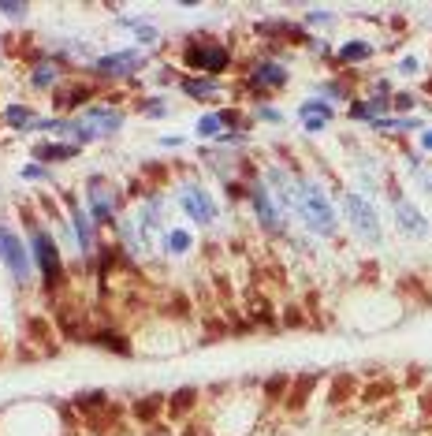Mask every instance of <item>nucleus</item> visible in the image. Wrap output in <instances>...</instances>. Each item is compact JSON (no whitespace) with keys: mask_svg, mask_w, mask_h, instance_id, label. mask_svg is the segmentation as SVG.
Instances as JSON below:
<instances>
[{"mask_svg":"<svg viewBox=\"0 0 432 436\" xmlns=\"http://www.w3.org/2000/svg\"><path fill=\"white\" fill-rule=\"evenodd\" d=\"M295 212L317 231V235H336V209H332V201H328V194L320 190L313 179H298Z\"/></svg>","mask_w":432,"mask_h":436,"instance_id":"1","label":"nucleus"},{"mask_svg":"<svg viewBox=\"0 0 432 436\" xmlns=\"http://www.w3.org/2000/svg\"><path fill=\"white\" fill-rule=\"evenodd\" d=\"M30 246H34V257H38V272H41L45 295H56L60 287H63V280H68V268H63V257H60L56 239H52L45 228L34 224L30 228Z\"/></svg>","mask_w":432,"mask_h":436,"instance_id":"2","label":"nucleus"},{"mask_svg":"<svg viewBox=\"0 0 432 436\" xmlns=\"http://www.w3.org/2000/svg\"><path fill=\"white\" fill-rule=\"evenodd\" d=\"M183 63L194 71H205V75H224L232 68V52H227V45L213 38H187L183 41Z\"/></svg>","mask_w":432,"mask_h":436,"instance_id":"3","label":"nucleus"},{"mask_svg":"<svg viewBox=\"0 0 432 436\" xmlns=\"http://www.w3.org/2000/svg\"><path fill=\"white\" fill-rule=\"evenodd\" d=\"M246 194H250V206H254V217L261 220L265 235H287V224H283V212H280V201L272 198V190L265 187V183L250 179V187H246Z\"/></svg>","mask_w":432,"mask_h":436,"instance_id":"4","label":"nucleus"},{"mask_svg":"<svg viewBox=\"0 0 432 436\" xmlns=\"http://www.w3.org/2000/svg\"><path fill=\"white\" fill-rule=\"evenodd\" d=\"M343 212H347V220H351V228L358 231V235L365 239V243H380V220H376V212L373 206L362 198V194H343Z\"/></svg>","mask_w":432,"mask_h":436,"instance_id":"5","label":"nucleus"},{"mask_svg":"<svg viewBox=\"0 0 432 436\" xmlns=\"http://www.w3.org/2000/svg\"><path fill=\"white\" fill-rule=\"evenodd\" d=\"M0 257H4L8 272L15 276V284L30 280V257H26V250H23V239L15 235V228H8L4 220H0Z\"/></svg>","mask_w":432,"mask_h":436,"instance_id":"6","label":"nucleus"},{"mask_svg":"<svg viewBox=\"0 0 432 436\" xmlns=\"http://www.w3.org/2000/svg\"><path fill=\"white\" fill-rule=\"evenodd\" d=\"M179 201H183V212H187L194 224H213V220H216L213 194H209L205 187H198V183H187V187L179 190Z\"/></svg>","mask_w":432,"mask_h":436,"instance_id":"7","label":"nucleus"},{"mask_svg":"<svg viewBox=\"0 0 432 436\" xmlns=\"http://www.w3.org/2000/svg\"><path fill=\"white\" fill-rule=\"evenodd\" d=\"M391 212H395V224L402 228V235H410V239H425L429 235V220H425V212H421L413 201H407L399 194V187H391Z\"/></svg>","mask_w":432,"mask_h":436,"instance_id":"8","label":"nucleus"},{"mask_svg":"<svg viewBox=\"0 0 432 436\" xmlns=\"http://www.w3.org/2000/svg\"><path fill=\"white\" fill-rule=\"evenodd\" d=\"M86 198H90V220H94L97 228H105L108 220L116 217V198H112V190L105 187V179H101V175H94V179H90Z\"/></svg>","mask_w":432,"mask_h":436,"instance_id":"9","label":"nucleus"},{"mask_svg":"<svg viewBox=\"0 0 432 436\" xmlns=\"http://www.w3.org/2000/svg\"><path fill=\"white\" fill-rule=\"evenodd\" d=\"M94 68H97V75H105V79H127V75H134V71L142 68V57H138L134 49L108 52V57H101Z\"/></svg>","mask_w":432,"mask_h":436,"instance_id":"10","label":"nucleus"},{"mask_svg":"<svg viewBox=\"0 0 432 436\" xmlns=\"http://www.w3.org/2000/svg\"><path fill=\"white\" fill-rule=\"evenodd\" d=\"M82 127L90 131V138H101V135H116L119 127H123V112H116V108H86V116H82Z\"/></svg>","mask_w":432,"mask_h":436,"instance_id":"11","label":"nucleus"},{"mask_svg":"<svg viewBox=\"0 0 432 436\" xmlns=\"http://www.w3.org/2000/svg\"><path fill=\"white\" fill-rule=\"evenodd\" d=\"M250 86L254 90H283L287 86V68L276 60H261L250 68Z\"/></svg>","mask_w":432,"mask_h":436,"instance_id":"12","label":"nucleus"},{"mask_svg":"<svg viewBox=\"0 0 432 436\" xmlns=\"http://www.w3.org/2000/svg\"><path fill=\"white\" fill-rule=\"evenodd\" d=\"M94 94H97V86H90V82H68V86H56L52 105H56V112H71V108L86 105Z\"/></svg>","mask_w":432,"mask_h":436,"instance_id":"13","label":"nucleus"},{"mask_svg":"<svg viewBox=\"0 0 432 436\" xmlns=\"http://www.w3.org/2000/svg\"><path fill=\"white\" fill-rule=\"evenodd\" d=\"M63 201H68V217H71V224H75V239H79L82 254H94V224H90V217L82 212V206L71 198V194Z\"/></svg>","mask_w":432,"mask_h":436,"instance_id":"14","label":"nucleus"},{"mask_svg":"<svg viewBox=\"0 0 432 436\" xmlns=\"http://www.w3.org/2000/svg\"><path fill=\"white\" fill-rule=\"evenodd\" d=\"M194 406H198V392H194V388H179V392L164 403V410H168L172 422H183V417L194 410Z\"/></svg>","mask_w":432,"mask_h":436,"instance_id":"15","label":"nucleus"},{"mask_svg":"<svg viewBox=\"0 0 432 436\" xmlns=\"http://www.w3.org/2000/svg\"><path fill=\"white\" fill-rule=\"evenodd\" d=\"M56 79H60V68H56V60L41 57L38 63H34V71H30V82H34V90H52V86H56Z\"/></svg>","mask_w":432,"mask_h":436,"instance_id":"16","label":"nucleus"},{"mask_svg":"<svg viewBox=\"0 0 432 436\" xmlns=\"http://www.w3.org/2000/svg\"><path fill=\"white\" fill-rule=\"evenodd\" d=\"M164 410V395H142L138 403L131 406V414H134V422H142V425H150V422H157V414Z\"/></svg>","mask_w":432,"mask_h":436,"instance_id":"17","label":"nucleus"},{"mask_svg":"<svg viewBox=\"0 0 432 436\" xmlns=\"http://www.w3.org/2000/svg\"><path fill=\"white\" fill-rule=\"evenodd\" d=\"M313 384H317V373H302L295 384H291V395H287V410H302L306 399L313 395Z\"/></svg>","mask_w":432,"mask_h":436,"instance_id":"18","label":"nucleus"},{"mask_svg":"<svg viewBox=\"0 0 432 436\" xmlns=\"http://www.w3.org/2000/svg\"><path fill=\"white\" fill-rule=\"evenodd\" d=\"M179 86H183V94L194 101H213L220 94V86L213 79H179Z\"/></svg>","mask_w":432,"mask_h":436,"instance_id":"19","label":"nucleus"},{"mask_svg":"<svg viewBox=\"0 0 432 436\" xmlns=\"http://www.w3.org/2000/svg\"><path fill=\"white\" fill-rule=\"evenodd\" d=\"M373 57V45L369 41H347L343 49L336 52V63H365Z\"/></svg>","mask_w":432,"mask_h":436,"instance_id":"20","label":"nucleus"},{"mask_svg":"<svg viewBox=\"0 0 432 436\" xmlns=\"http://www.w3.org/2000/svg\"><path fill=\"white\" fill-rule=\"evenodd\" d=\"M79 146H60V142H38L34 146V157L38 161H68V157H75Z\"/></svg>","mask_w":432,"mask_h":436,"instance_id":"21","label":"nucleus"},{"mask_svg":"<svg viewBox=\"0 0 432 436\" xmlns=\"http://www.w3.org/2000/svg\"><path fill=\"white\" fill-rule=\"evenodd\" d=\"M0 116H4V123H8V127H19V131H30V127L38 123V119H34V112H30L26 105H8Z\"/></svg>","mask_w":432,"mask_h":436,"instance_id":"22","label":"nucleus"},{"mask_svg":"<svg viewBox=\"0 0 432 436\" xmlns=\"http://www.w3.org/2000/svg\"><path fill=\"white\" fill-rule=\"evenodd\" d=\"M358 392V384H354V377L351 373H339L336 380H332V392H328V403L332 406H339V403H347Z\"/></svg>","mask_w":432,"mask_h":436,"instance_id":"23","label":"nucleus"},{"mask_svg":"<svg viewBox=\"0 0 432 436\" xmlns=\"http://www.w3.org/2000/svg\"><path fill=\"white\" fill-rule=\"evenodd\" d=\"M75 414H97L101 406H105V392H82V395H75Z\"/></svg>","mask_w":432,"mask_h":436,"instance_id":"24","label":"nucleus"},{"mask_svg":"<svg viewBox=\"0 0 432 436\" xmlns=\"http://www.w3.org/2000/svg\"><path fill=\"white\" fill-rule=\"evenodd\" d=\"M90 339L101 343V347H108V350H116V355H131V343H127V336H116V332H94Z\"/></svg>","mask_w":432,"mask_h":436,"instance_id":"25","label":"nucleus"},{"mask_svg":"<svg viewBox=\"0 0 432 436\" xmlns=\"http://www.w3.org/2000/svg\"><path fill=\"white\" fill-rule=\"evenodd\" d=\"M287 392H291V377L276 373V377H269V380H265V395H269V399H283Z\"/></svg>","mask_w":432,"mask_h":436,"instance_id":"26","label":"nucleus"},{"mask_svg":"<svg viewBox=\"0 0 432 436\" xmlns=\"http://www.w3.org/2000/svg\"><path fill=\"white\" fill-rule=\"evenodd\" d=\"M302 116H317L320 123H325V119H332V105H325V101H306V105H302Z\"/></svg>","mask_w":432,"mask_h":436,"instance_id":"27","label":"nucleus"},{"mask_svg":"<svg viewBox=\"0 0 432 436\" xmlns=\"http://www.w3.org/2000/svg\"><path fill=\"white\" fill-rule=\"evenodd\" d=\"M168 250H172V254H187V250H190V235H187V231H168Z\"/></svg>","mask_w":432,"mask_h":436,"instance_id":"28","label":"nucleus"},{"mask_svg":"<svg viewBox=\"0 0 432 436\" xmlns=\"http://www.w3.org/2000/svg\"><path fill=\"white\" fill-rule=\"evenodd\" d=\"M0 15H8V19H26V15H30V4H8V0H0Z\"/></svg>","mask_w":432,"mask_h":436,"instance_id":"29","label":"nucleus"},{"mask_svg":"<svg viewBox=\"0 0 432 436\" xmlns=\"http://www.w3.org/2000/svg\"><path fill=\"white\" fill-rule=\"evenodd\" d=\"M376 127L380 131H410V127H418V119H376Z\"/></svg>","mask_w":432,"mask_h":436,"instance_id":"30","label":"nucleus"},{"mask_svg":"<svg viewBox=\"0 0 432 436\" xmlns=\"http://www.w3.org/2000/svg\"><path fill=\"white\" fill-rule=\"evenodd\" d=\"M198 135H201V138H216V135H220V116L213 112V116L201 119V123H198Z\"/></svg>","mask_w":432,"mask_h":436,"instance_id":"31","label":"nucleus"},{"mask_svg":"<svg viewBox=\"0 0 432 436\" xmlns=\"http://www.w3.org/2000/svg\"><path fill=\"white\" fill-rule=\"evenodd\" d=\"M395 392V384H391V380H376V388H365V399H369V403H373V399H384V395H391Z\"/></svg>","mask_w":432,"mask_h":436,"instance_id":"32","label":"nucleus"},{"mask_svg":"<svg viewBox=\"0 0 432 436\" xmlns=\"http://www.w3.org/2000/svg\"><path fill=\"white\" fill-rule=\"evenodd\" d=\"M138 108H142L145 116H164V112H168V105H164L161 97H157V101H153V97H150V101H142V105H138Z\"/></svg>","mask_w":432,"mask_h":436,"instance_id":"33","label":"nucleus"},{"mask_svg":"<svg viewBox=\"0 0 432 436\" xmlns=\"http://www.w3.org/2000/svg\"><path fill=\"white\" fill-rule=\"evenodd\" d=\"M131 30H134L142 41H157V30H153L150 23H131Z\"/></svg>","mask_w":432,"mask_h":436,"instance_id":"34","label":"nucleus"},{"mask_svg":"<svg viewBox=\"0 0 432 436\" xmlns=\"http://www.w3.org/2000/svg\"><path fill=\"white\" fill-rule=\"evenodd\" d=\"M45 175H49L45 164H26V168H23V179H45Z\"/></svg>","mask_w":432,"mask_h":436,"instance_id":"35","label":"nucleus"},{"mask_svg":"<svg viewBox=\"0 0 432 436\" xmlns=\"http://www.w3.org/2000/svg\"><path fill=\"white\" fill-rule=\"evenodd\" d=\"M325 94L336 97V101H343L347 97V86H343V82H325Z\"/></svg>","mask_w":432,"mask_h":436,"instance_id":"36","label":"nucleus"},{"mask_svg":"<svg viewBox=\"0 0 432 436\" xmlns=\"http://www.w3.org/2000/svg\"><path fill=\"white\" fill-rule=\"evenodd\" d=\"M283 321H287V328H302V310L298 306H291V310L283 313Z\"/></svg>","mask_w":432,"mask_h":436,"instance_id":"37","label":"nucleus"},{"mask_svg":"<svg viewBox=\"0 0 432 436\" xmlns=\"http://www.w3.org/2000/svg\"><path fill=\"white\" fill-rule=\"evenodd\" d=\"M257 116H261V119H269V123H280V108H269V105H261V108H257Z\"/></svg>","mask_w":432,"mask_h":436,"instance_id":"38","label":"nucleus"},{"mask_svg":"<svg viewBox=\"0 0 432 436\" xmlns=\"http://www.w3.org/2000/svg\"><path fill=\"white\" fill-rule=\"evenodd\" d=\"M399 71H407V75H413V71H418V60H402V63H399Z\"/></svg>","mask_w":432,"mask_h":436,"instance_id":"39","label":"nucleus"},{"mask_svg":"<svg viewBox=\"0 0 432 436\" xmlns=\"http://www.w3.org/2000/svg\"><path fill=\"white\" fill-rule=\"evenodd\" d=\"M421 150L432 153V131H421Z\"/></svg>","mask_w":432,"mask_h":436,"instance_id":"40","label":"nucleus"},{"mask_svg":"<svg viewBox=\"0 0 432 436\" xmlns=\"http://www.w3.org/2000/svg\"><path fill=\"white\" fill-rule=\"evenodd\" d=\"M425 94H432V79H429V82H425Z\"/></svg>","mask_w":432,"mask_h":436,"instance_id":"41","label":"nucleus"}]
</instances>
